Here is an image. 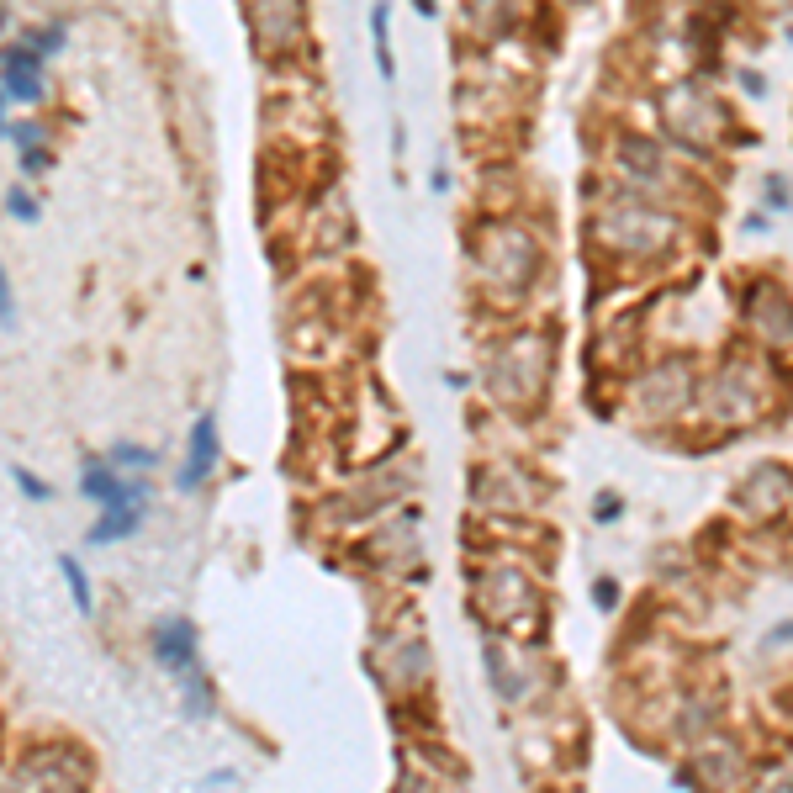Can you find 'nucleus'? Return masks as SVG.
<instances>
[{
    "mask_svg": "<svg viewBox=\"0 0 793 793\" xmlns=\"http://www.w3.org/2000/svg\"><path fill=\"white\" fill-rule=\"evenodd\" d=\"M154 661L191 688V714H207V677L196 672L201 651H196V624L191 619H159L154 624Z\"/></svg>",
    "mask_w": 793,
    "mask_h": 793,
    "instance_id": "f257e3e1",
    "label": "nucleus"
},
{
    "mask_svg": "<svg viewBox=\"0 0 793 793\" xmlns=\"http://www.w3.org/2000/svg\"><path fill=\"white\" fill-rule=\"evenodd\" d=\"M80 492L90 497V503H101V508H122V503H149L154 482H143V476H122L112 460H85Z\"/></svg>",
    "mask_w": 793,
    "mask_h": 793,
    "instance_id": "f03ea898",
    "label": "nucleus"
},
{
    "mask_svg": "<svg viewBox=\"0 0 793 793\" xmlns=\"http://www.w3.org/2000/svg\"><path fill=\"white\" fill-rule=\"evenodd\" d=\"M43 53H32L27 43L22 48H0V85L16 106H38L48 96V75H43Z\"/></svg>",
    "mask_w": 793,
    "mask_h": 793,
    "instance_id": "7ed1b4c3",
    "label": "nucleus"
},
{
    "mask_svg": "<svg viewBox=\"0 0 793 793\" xmlns=\"http://www.w3.org/2000/svg\"><path fill=\"white\" fill-rule=\"evenodd\" d=\"M217 450H223V439H217V413H201V418L191 423V445H186V460H180L175 487H180V492H196V487L217 471Z\"/></svg>",
    "mask_w": 793,
    "mask_h": 793,
    "instance_id": "20e7f679",
    "label": "nucleus"
},
{
    "mask_svg": "<svg viewBox=\"0 0 793 793\" xmlns=\"http://www.w3.org/2000/svg\"><path fill=\"white\" fill-rule=\"evenodd\" d=\"M149 503H122V508H101V524L90 529V545H117V540H133Z\"/></svg>",
    "mask_w": 793,
    "mask_h": 793,
    "instance_id": "39448f33",
    "label": "nucleus"
},
{
    "mask_svg": "<svg viewBox=\"0 0 793 793\" xmlns=\"http://www.w3.org/2000/svg\"><path fill=\"white\" fill-rule=\"evenodd\" d=\"M371 32H376V69L381 80H397V59H392V6L376 0L371 6Z\"/></svg>",
    "mask_w": 793,
    "mask_h": 793,
    "instance_id": "423d86ee",
    "label": "nucleus"
},
{
    "mask_svg": "<svg viewBox=\"0 0 793 793\" xmlns=\"http://www.w3.org/2000/svg\"><path fill=\"white\" fill-rule=\"evenodd\" d=\"M59 571H64V587H69V598H75L80 614H96V587H90L85 566L75 556H59Z\"/></svg>",
    "mask_w": 793,
    "mask_h": 793,
    "instance_id": "0eeeda50",
    "label": "nucleus"
},
{
    "mask_svg": "<svg viewBox=\"0 0 793 793\" xmlns=\"http://www.w3.org/2000/svg\"><path fill=\"white\" fill-rule=\"evenodd\" d=\"M106 460H112L117 471H154L159 466V455L149 445H112V455H106Z\"/></svg>",
    "mask_w": 793,
    "mask_h": 793,
    "instance_id": "6e6552de",
    "label": "nucleus"
},
{
    "mask_svg": "<svg viewBox=\"0 0 793 793\" xmlns=\"http://www.w3.org/2000/svg\"><path fill=\"white\" fill-rule=\"evenodd\" d=\"M22 43H27L32 53H43V59H48V53H59V48H64V27H59V22H53V27H27V38H22Z\"/></svg>",
    "mask_w": 793,
    "mask_h": 793,
    "instance_id": "1a4fd4ad",
    "label": "nucleus"
},
{
    "mask_svg": "<svg viewBox=\"0 0 793 793\" xmlns=\"http://www.w3.org/2000/svg\"><path fill=\"white\" fill-rule=\"evenodd\" d=\"M6 212L16 217V223H38V196H27L22 186L6 191Z\"/></svg>",
    "mask_w": 793,
    "mask_h": 793,
    "instance_id": "9d476101",
    "label": "nucleus"
},
{
    "mask_svg": "<svg viewBox=\"0 0 793 793\" xmlns=\"http://www.w3.org/2000/svg\"><path fill=\"white\" fill-rule=\"evenodd\" d=\"M0 328H16V297H11V275L0 265Z\"/></svg>",
    "mask_w": 793,
    "mask_h": 793,
    "instance_id": "9b49d317",
    "label": "nucleus"
},
{
    "mask_svg": "<svg viewBox=\"0 0 793 793\" xmlns=\"http://www.w3.org/2000/svg\"><path fill=\"white\" fill-rule=\"evenodd\" d=\"M16 482H22V492H27V497H38V503H48V497H53V487H48V482H38V476H32L27 466H16Z\"/></svg>",
    "mask_w": 793,
    "mask_h": 793,
    "instance_id": "f8f14e48",
    "label": "nucleus"
},
{
    "mask_svg": "<svg viewBox=\"0 0 793 793\" xmlns=\"http://www.w3.org/2000/svg\"><path fill=\"white\" fill-rule=\"evenodd\" d=\"M614 513H619V497H614V492H603V497H598V519L608 524V519H614Z\"/></svg>",
    "mask_w": 793,
    "mask_h": 793,
    "instance_id": "ddd939ff",
    "label": "nucleus"
},
{
    "mask_svg": "<svg viewBox=\"0 0 793 793\" xmlns=\"http://www.w3.org/2000/svg\"><path fill=\"white\" fill-rule=\"evenodd\" d=\"M593 593H598V603H603V608H614V598H619V587H614V582H608V577H603V582L593 587Z\"/></svg>",
    "mask_w": 793,
    "mask_h": 793,
    "instance_id": "4468645a",
    "label": "nucleus"
},
{
    "mask_svg": "<svg viewBox=\"0 0 793 793\" xmlns=\"http://www.w3.org/2000/svg\"><path fill=\"white\" fill-rule=\"evenodd\" d=\"M6 106H11V96H6V85H0V138H11V117H6Z\"/></svg>",
    "mask_w": 793,
    "mask_h": 793,
    "instance_id": "2eb2a0df",
    "label": "nucleus"
}]
</instances>
